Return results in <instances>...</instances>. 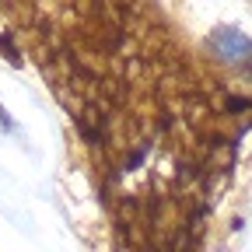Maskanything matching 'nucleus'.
Returning a JSON list of instances; mask_svg holds the SVG:
<instances>
[{
    "label": "nucleus",
    "instance_id": "nucleus-2",
    "mask_svg": "<svg viewBox=\"0 0 252 252\" xmlns=\"http://www.w3.org/2000/svg\"><path fill=\"white\" fill-rule=\"evenodd\" d=\"M0 123H4V126H11V119L4 116V109H0Z\"/></svg>",
    "mask_w": 252,
    "mask_h": 252
},
{
    "label": "nucleus",
    "instance_id": "nucleus-1",
    "mask_svg": "<svg viewBox=\"0 0 252 252\" xmlns=\"http://www.w3.org/2000/svg\"><path fill=\"white\" fill-rule=\"evenodd\" d=\"M214 49L224 56V60H231V63H245V60H252V42L242 35L238 28H217L214 32Z\"/></svg>",
    "mask_w": 252,
    "mask_h": 252
}]
</instances>
